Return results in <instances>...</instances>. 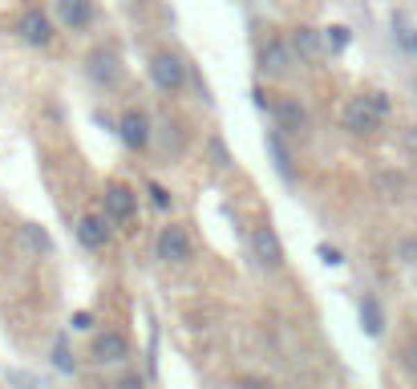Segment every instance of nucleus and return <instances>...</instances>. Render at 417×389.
<instances>
[{"mask_svg":"<svg viewBox=\"0 0 417 389\" xmlns=\"http://www.w3.org/2000/svg\"><path fill=\"white\" fill-rule=\"evenodd\" d=\"M389 118V93H361L357 102H348L345 110V130L348 134H377L381 122Z\"/></svg>","mask_w":417,"mask_h":389,"instance_id":"nucleus-1","label":"nucleus"},{"mask_svg":"<svg viewBox=\"0 0 417 389\" xmlns=\"http://www.w3.org/2000/svg\"><path fill=\"white\" fill-rule=\"evenodd\" d=\"M150 77H154V86L163 93H174L186 86V77H190V69L179 53H158L154 61H150Z\"/></svg>","mask_w":417,"mask_h":389,"instance_id":"nucleus-2","label":"nucleus"},{"mask_svg":"<svg viewBox=\"0 0 417 389\" xmlns=\"http://www.w3.org/2000/svg\"><path fill=\"white\" fill-rule=\"evenodd\" d=\"M85 73H90V81L106 86V90H114L117 81H122V61H117L114 49H93L90 61H85Z\"/></svg>","mask_w":417,"mask_h":389,"instance_id":"nucleus-3","label":"nucleus"},{"mask_svg":"<svg viewBox=\"0 0 417 389\" xmlns=\"http://www.w3.org/2000/svg\"><path fill=\"white\" fill-rule=\"evenodd\" d=\"M90 357L97 361V365H122V361L130 357V341H126L122 333H114V328H106V333L93 337Z\"/></svg>","mask_w":417,"mask_h":389,"instance_id":"nucleus-4","label":"nucleus"},{"mask_svg":"<svg viewBox=\"0 0 417 389\" xmlns=\"http://www.w3.org/2000/svg\"><path fill=\"white\" fill-rule=\"evenodd\" d=\"M252 252H255V260L268 268V272H276V268H284V244H279V235L268 223L263 228H255L252 231Z\"/></svg>","mask_w":417,"mask_h":389,"instance_id":"nucleus-5","label":"nucleus"},{"mask_svg":"<svg viewBox=\"0 0 417 389\" xmlns=\"http://www.w3.org/2000/svg\"><path fill=\"white\" fill-rule=\"evenodd\" d=\"M17 33H21L24 45H33V49H45L49 41H53V24H49V17L41 13V8H28V13H21Z\"/></svg>","mask_w":417,"mask_h":389,"instance_id":"nucleus-6","label":"nucleus"},{"mask_svg":"<svg viewBox=\"0 0 417 389\" xmlns=\"http://www.w3.org/2000/svg\"><path fill=\"white\" fill-rule=\"evenodd\" d=\"M101 199H106V219H114V223L134 219V211H138V195H134L130 186H122V183H110Z\"/></svg>","mask_w":417,"mask_h":389,"instance_id":"nucleus-7","label":"nucleus"},{"mask_svg":"<svg viewBox=\"0 0 417 389\" xmlns=\"http://www.w3.org/2000/svg\"><path fill=\"white\" fill-rule=\"evenodd\" d=\"M158 260L163 264H186L190 260V239H186V231L179 223L158 231Z\"/></svg>","mask_w":417,"mask_h":389,"instance_id":"nucleus-8","label":"nucleus"},{"mask_svg":"<svg viewBox=\"0 0 417 389\" xmlns=\"http://www.w3.org/2000/svg\"><path fill=\"white\" fill-rule=\"evenodd\" d=\"M117 134H122V142L130 150H146L150 146V118L142 114V110H126L122 122H117Z\"/></svg>","mask_w":417,"mask_h":389,"instance_id":"nucleus-9","label":"nucleus"},{"mask_svg":"<svg viewBox=\"0 0 417 389\" xmlns=\"http://www.w3.org/2000/svg\"><path fill=\"white\" fill-rule=\"evenodd\" d=\"M272 114H276V126L284 130V134H304L308 130V110H304L296 97H279L276 106H272Z\"/></svg>","mask_w":417,"mask_h":389,"instance_id":"nucleus-10","label":"nucleus"},{"mask_svg":"<svg viewBox=\"0 0 417 389\" xmlns=\"http://www.w3.org/2000/svg\"><path fill=\"white\" fill-rule=\"evenodd\" d=\"M292 53H296V49L284 45V41H268V45L259 49V73H268V77H288Z\"/></svg>","mask_w":417,"mask_h":389,"instance_id":"nucleus-11","label":"nucleus"},{"mask_svg":"<svg viewBox=\"0 0 417 389\" xmlns=\"http://www.w3.org/2000/svg\"><path fill=\"white\" fill-rule=\"evenodd\" d=\"M57 17L65 29H90L93 24V0H57Z\"/></svg>","mask_w":417,"mask_h":389,"instance_id":"nucleus-12","label":"nucleus"},{"mask_svg":"<svg viewBox=\"0 0 417 389\" xmlns=\"http://www.w3.org/2000/svg\"><path fill=\"white\" fill-rule=\"evenodd\" d=\"M77 239H81L85 248H106V244H110V228H106V219L85 215V219L77 223Z\"/></svg>","mask_w":417,"mask_h":389,"instance_id":"nucleus-13","label":"nucleus"},{"mask_svg":"<svg viewBox=\"0 0 417 389\" xmlns=\"http://www.w3.org/2000/svg\"><path fill=\"white\" fill-rule=\"evenodd\" d=\"M268 154H272V166L279 170V179L292 183V154H288V146H284V130H279V126L268 134Z\"/></svg>","mask_w":417,"mask_h":389,"instance_id":"nucleus-14","label":"nucleus"},{"mask_svg":"<svg viewBox=\"0 0 417 389\" xmlns=\"http://www.w3.org/2000/svg\"><path fill=\"white\" fill-rule=\"evenodd\" d=\"M292 49L300 53L304 61H316V57L325 53V37H320L316 29H296V33H292Z\"/></svg>","mask_w":417,"mask_h":389,"instance_id":"nucleus-15","label":"nucleus"},{"mask_svg":"<svg viewBox=\"0 0 417 389\" xmlns=\"http://www.w3.org/2000/svg\"><path fill=\"white\" fill-rule=\"evenodd\" d=\"M361 328H365L369 337H381V333H385V308H381L377 296L361 300Z\"/></svg>","mask_w":417,"mask_h":389,"instance_id":"nucleus-16","label":"nucleus"},{"mask_svg":"<svg viewBox=\"0 0 417 389\" xmlns=\"http://www.w3.org/2000/svg\"><path fill=\"white\" fill-rule=\"evenodd\" d=\"M21 235H24V244H28L37 255H49V252H53V235H49L41 223H24Z\"/></svg>","mask_w":417,"mask_h":389,"instance_id":"nucleus-17","label":"nucleus"},{"mask_svg":"<svg viewBox=\"0 0 417 389\" xmlns=\"http://www.w3.org/2000/svg\"><path fill=\"white\" fill-rule=\"evenodd\" d=\"M53 365L61 369V373H73V369H77V361H73L70 341H65V337H57V344H53Z\"/></svg>","mask_w":417,"mask_h":389,"instance_id":"nucleus-18","label":"nucleus"},{"mask_svg":"<svg viewBox=\"0 0 417 389\" xmlns=\"http://www.w3.org/2000/svg\"><path fill=\"white\" fill-rule=\"evenodd\" d=\"M377 191H381L385 199H401V191H405V179H401V175H377Z\"/></svg>","mask_w":417,"mask_h":389,"instance_id":"nucleus-19","label":"nucleus"},{"mask_svg":"<svg viewBox=\"0 0 417 389\" xmlns=\"http://www.w3.org/2000/svg\"><path fill=\"white\" fill-rule=\"evenodd\" d=\"M345 45H348V29H345V24L325 29V49H328V53H345Z\"/></svg>","mask_w":417,"mask_h":389,"instance_id":"nucleus-20","label":"nucleus"},{"mask_svg":"<svg viewBox=\"0 0 417 389\" xmlns=\"http://www.w3.org/2000/svg\"><path fill=\"white\" fill-rule=\"evenodd\" d=\"M163 130H166V154H170V150H174V154H179V150H183V134H179V126H174V122H163Z\"/></svg>","mask_w":417,"mask_h":389,"instance_id":"nucleus-21","label":"nucleus"},{"mask_svg":"<svg viewBox=\"0 0 417 389\" xmlns=\"http://www.w3.org/2000/svg\"><path fill=\"white\" fill-rule=\"evenodd\" d=\"M316 255L325 260L328 268H341V264H345V260H341V252H336V248H328V244H320V248H316Z\"/></svg>","mask_w":417,"mask_h":389,"instance_id":"nucleus-22","label":"nucleus"},{"mask_svg":"<svg viewBox=\"0 0 417 389\" xmlns=\"http://www.w3.org/2000/svg\"><path fill=\"white\" fill-rule=\"evenodd\" d=\"M211 154H215V162H219V166H231V154H227V146H223L219 138H211Z\"/></svg>","mask_w":417,"mask_h":389,"instance_id":"nucleus-23","label":"nucleus"},{"mask_svg":"<svg viewBox=\"0 0 417 389\" xmlns=\"http://www.w3.org/2000/svg\"><path fill=\"white\" fill-rule=\"evenodd\" d=\"M73 328H77V333H85V328H93V317H90V312H73Z\"/></svg>","mask_w":417,"mask_h":389,"instance_id":"nucleus-24","label":"nucleus"},{"mask_svg":"<svg viewBox=\"0 0 417 389\" xmlns=\"http://www.w3.org/2000/svg\"><path fill=\"white\" fill-rule=\"evenodd\" d=\"M405 369H409V373H417V341L405 344Z\"/></svg>","mask_w":417,"mask_h":389,"instance_id":"nucleus-25","label":"nucleus"},{"mask_svg":"<svg viewBox=\"0 0 417 389\" xmlns=\"http://www.w3.org/2000/svg\"><path fill=\"white\" fill-rule=\"evenodd\" d=\"M150 195H154V207H170V195H166V186H150Z\"/></svg>","mask_w":417,"mask_h":389,"instance_id":"nucleus-26","label":"nucleus"}]
</instances>
